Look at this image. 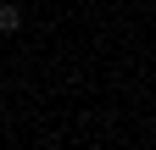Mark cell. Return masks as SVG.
Returning a JSON list of instances; mask_svg holds the SVG:
<instances>
[{"label":"cell","instance_id":"1","mask_svg":"<svg viewBox=\"0 0 156 150\" xmlns=\"http://www.w3.org/2000/svg\"><path fill=\"white\" fill-rule=\"evenodd\" d=\"M17 28H23V6L0 0V33H17Z\"/></svg>","mask_w":156,"mask_h":150}]
</instances>
